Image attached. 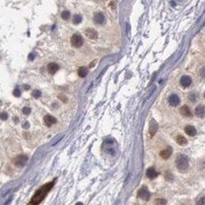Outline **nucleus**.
<instances>
[{"label":"nucleus","instance_id":"25","mask_svg":"<svg viewBox=\"0 0 205 205\" xmlns=\"http://www.w3.org/2000/svg\"><path fill=\"white\" fill-rule=\"evenodd\" d=\"M0 119L1 120H7L8 119V114L6 112H2L0 114Z\"/></svg>","mask_w":205,"mask_h":205},{"label":"nucleus","instance_id":"21","mask_svg":"<svg viewBox=\"0 0 205 205\" xmlns=\"http://www.w3.org/2000/svg\"><path fill=\"white\" fill-rule=\"evenodd\" d=\"M154 204L155 205H166L167 200H164V198H157V200H154Z\"/></svg>","mask_w":205,"mask_h":205},{"label":"nucleus","instance_id":"24","mask_svg":"<svg viewBox=\"0 0 205 205\" xmlns=\"http://www.w3.org/2000/svg\"><path fill=\"white\" fill-rule=\"evenodd\" d=\"M22 112L25 114V115H28V114H30L31 113V108L30 107H23V109H22Z\"/></svg>","mask_w":205,"mask_h":205},{"label":"nucleus","instance_id":"1","mask_svg":"<svg viewBox=\"0 0 205 205\" xmlns=\"http://www.w3.org/2000/svg\"><path fill=\"white\" fill-rule=\"evenodd\" d=\"M54 184H55V180H53L52 182L43 185L39 191L36 192V194H35L34 197L32 198V200L28 205H39L43 200H44V198L46 197L47 193L52 189V187L54 186Z\"/></svg>","mask_w":205,"mask_h":205},{"label":"nucleus","instance_id":"23","mask_svg":"<svg viewBox=\"0 0 205 205\" xmlns=\"http://www.w3.org/2000/svg\"><path fill=\"white\" fill-rule=\"evenodd\" d=\"M40 95H41V92H40L39 90H34V92H33V97H35V98H39Z\"/></svg>","mask_w":205,"mask_h":205},{"label":"nucleus","instance_id":"28","mask_svg":"<svg viewBox=\"0 0 205 205\" xmlns=\"http://www.w3.org/2000/svg\"><path fill=\"white\" fill-rule=\"evenodd\" d=\"M200 76H201L202 78H205V67H202V68L200 69Z\"/></svg>","mask_w":205,"mask_h":205},{"label":"nucleus","instance_id":"29","mask_svg":"<svg viewBox=\"0 0 205 205\" xmlns=\"http://www.w3.org/2000/svg\"><path fill=\"white\" fill-rule=\"evenodd\" d=\"M22 127L24 128H29V127H30V124H29L28 122H25L24 124L22 125Z\"/></svg>","mask_w":205,"mask_h":205},{"label":"nucleus","instance_id":"20","mask_svg":"<svg viewBox=\"0 0 205 205\" xmlns=\"http://www.w3.org/2000/svg\"><path fill=\"white\" fill-rule=\"evenodd\" d=\"M81 20H83V18H81L80 14H76V16H74V17H73V23H74V24H80Z\"/></svg>","mask_w":205,"mask_h":205},{"label":"nucleus","instance_id":"4","mask_svg":"<svg viewBox=\"0 0 205 205\" xmlns=\"http://www.w3.org/2000/svg\"><path fill=\"white\" fill-rule=\"evenodd\" d=\"M27 161H28V156H27V155L20 154V155H18V156L16 158V160H14V163H16V166L22 167V166H24L26 163H27Z\"/></svg>","mask_w":205,"mask_h":205},{"label":"nucleus","instance_id":"30","mask_svg":"<svg viewBox=\"0 0 205 205\" xmlns=\"http://www.w3.org/2000/svg\"><path fill=\"white\" fill-rule=\"evenodd\" d=\"M190 99H191L192 102H195V96L194 94H192L191 96H190Z\"/></svg>","mask_w":205,"mask_h":205},{"label":"nucleus","instance_id":"19","mask_svg":"<svg viewBox=\"0 0 205 205\" xmlns=\"http://www.w3.org/2000/svg\"><path fill=\"white\" fill-rule=\"evenodd\" d=\"M176 142H177L178 145L184 146V145L187 144V139L184 136H182V135H178L177 138H176Z\"/></svg>","mask_w":205,"mask_h":205},{"label":"nucleus","instance_id":"18","mask_svg":"<svg viewBox=\"0 0 205 205\" xmlns=\"http://www.w3.org/2000/svg\"><path fill=\"white\" fill-rule=\"evenodd\" d=\"M87 73H88V69H87L86 67H81V68L79 69V71H78L79 76L81 77V78L86 77V76L87 75Z\"/></svg>","mask_w":205,"mask_h":205},{"label":"nucleus","instance_id":"9","mask_svg":"<svg viewBox=\"0 0 205 205\" xmlns=\"http://www.w3.org/2000/svg\"><path fill=\"white\" fill-rule=\"evenodd\" d=\"M195 115L200 118H204L205 117V105H198L195 110Z\"/></svg>","mask_w":205,"mask_h":205},{"label":"nucleus","instance_id":"7","mask_svg":"<svg viewBox=\"0 0 205 205\" xmlns=\"http://www.w3.org/2000/svg\"><path fill=\"white\" fill-rule=\"evenodd\" d=\"M169 102H170V105H172V107H176L177 105H179L180 99H179V97H178L177 95L172 94V95H171L169 97Z\"/></svg>","mask_w":205,"mask_h":205},{"label":"nucleus","instance_id":"2","mask_svg":"<svg viewBox=\"0 0 205 205\" xmlns=\"http://www.w3.org/2000/svg\"><path fill=\"white\" fill-rule=\"evenodd\" d=\"M175 164H176V167L178 170H180V171H185L189 166V159L186 155H183V154L178 155Z\"/></svg>","mask_w":205,"mask_h":205},{"label":"nucleus","instance_id":"8","mask_svg":"<svg viewBox=\"0 0 205 205\" xmlns=\"http://www.w3.org/2000/svg\"><path fill=\"white\" fill-rule=\"evenodd\" d=\"M93 20L96 24H102L105 22V16L102 13H96L93 17Z\"/></svg>","mask_w":205,"mask_h":205},{"label":"nucleus","instance_id":"27","mask_svg":"<svg viewBox=\"0 0 205 205\" xmlns=\"http://www.w3.org/2000/svg\"><path fill=\"white\" fill-rule=\"evenodd\" d=\"M14 95L16 96V97H19V96H20V91H19L18 88H16V89L14 90Z\"/></svg>","mask_w":205,"mask_h":205},{"label":"nucleus","instance_id":"5","mask_svg":"<svg viewBox=\"0 0 205 205\" xmlns=\"http://www.w3.org/2000/svg\"><path fill=\"white\" fill-rule=\"evenodd\" d=\"M138 197L141 198L142 200H150L151 194H150L149 190L146 188V187H142L138 192Z\"/></svg>","mask_w":205,"mask_h":205},{"label":"nucleus","instance_id":"13","mask_svg":"<svg viewBox=\"0 0 205 205\" xmlns=\"http://www.w3.org/2000/svg\"><path fill=\"white\" fill-rule=\"evenodd\" d=\"M172 154V148L171 147H168L165 150H163L160 153V156L163 158V159H168V158L171 156Z\"/></svg>","mask_w":205,"mask_h":205},{"label":"nucleus","instance_id":"14","mask_svg":"<svg viewBox=\"0 0 205 205\" xmlns=\"http://www.w3.org/2000/svg\"><path fill=\"white\" fill-rule=\"evenodd\" d=\"M58 65L57 63H55V62H51V63H49L48 64V66H47V69H48V71L50 74H55L56 72L58 70Z\"/></svg>","mask_w":205,"mask_h":205},{"label":"nucleus","instance_id":"6","mask_svg":"<svg viewBox=\"0 0 205 205\" xmlns=\"http://www.w3.org/2000/svg\"><path fill=\"white\" fill-rule=\"evenodd\" d=\"M86 36L90 39H96L98 37V33L97 31H95L94 29H86Z\"/></svg>","mask_w":205,"mask_h":205},{"label":"nucleus","instance_id":"32","mask_svg":"<svg viewBox=\"0 0 205 205\" xmlns=\"http://www.w3.org/2000/svg\"><path fill=\"white\" fill-rule=\"evenodd\" d=\"M76 205H83V203H81V202H78L77 204H76Z\"/></svg>","mask_w":205,"mask_h":205},{"label":"nucleus","instance_id":"12","mask_svg":"<svg viewBox=\"0 0 205 205\" xmlns=\"http://www.w3.org/2000/svg\"><path fill=\"white\" fill-rule=\"evenodd\" d=\"M158 130V125L157 123L154 121V120H151L150 123V133L151 135H154L156 133V131Z\"/></svg>","mask_w":205,"mask_h":205},{"label":"nucleus","instance_id":"17","mask_svg":"<svg viewBox=\"0 0 205 205\" xmlns=\"http://www.w3.org/2000/svg\"><path fill=\"white\" fill-rule=\"evenodd\" d=\"M185 132L190 136H195L197 134V130L193 126H187L185 127Z\"/></svg>","mask_w":205,"mask_h":205},{"label":"nucleus","instance_id":"33","mask_svg":"<svg viewBox=\"0 0 205 205\" xmlns=\"http://www.w3.org/2000/svg\"><path fill=\"white\" fill-rule=\"evenodd\" d=\"M204 97H205V94H204Z\"/></svg>","mask_w":205,"mask_h":205},{"label":"nucleus","instance_id":"22","mask_svg":"<svg viewBox=\"0 0 205 205\" xmlns=\"http://www.w3.org/2000/svg\"><path fill=\"white\" fill-rule=\"evenodd\" d=\"M70 17V13L68 11H63L62 13H61V18L64 19V20H67L69 19Z\"/></svg>","mask_w":205,"mask_h":205},{"label":"nucleus","instance_id":"3","mask_svg":"<svg viewBox=\"0 0 205 205\" xmlns=\"http://www.w3.org/2000/svg\"><path fill=\"white\" fill-rule=\"evenodd\" d=\"M83 37H81V35H79V34L73 35L72 37H71L72 46H74V47H76V48H79V47H81V46L83 45Z\"/></svg>","mask_w":205,"mask_h":205},{"label":"nucleus","instance_id":"15","mask_svg":"<svg viewBox=\"0 0 205 205\" xmlns=\"http://www.w3.org/2000/svg\"><path fill=\"white\" fill-rule=\"evenodd\" d=\"M180 113L185 117H191L192 116L191 110H190V108L187 107V105H183V107L180 108Z\"/></svg>","mask_w":205,"mask_h":205},{"label":"nucleus","instance_id":"11","mask_svg":"<svg viewBox=\"0 0 205 205\" xmlns=\"http://www.w3.org/2000/svg\"><path fill=\"white\" fill-rule=\"evenodd\" d=\"M56 122H57L56 118H54V117L51 116V115H46L44 117V123H45V125L47 126V127H51L52 125L56 124Z\"/></svg>","mask_w":205,"mask_h":205},{"label":"nucleus","instance_id":"16","mask_svg":"<svg viewBox=\"0 0 205 205\" xmlns=\"http://www.w3.org/2000/svg\"><path fill=\"white\" fill-rule=\"evenodd\" d=\"M158 175V172L155 171L154 168H149L147 170V176L149 178H151V179H153Z\"/></svg>","mask_w":205,"mask_h":205},{"label":"nucleus","instance_id":"31","mask_svg":"<svg viewBox=\"0 0 205 205\" xmlns=\"http://www.w3.org/2000/svg\"><path fill=\"white\" fill-rule=\"evenodd\" d=\"M29 60H34V54H31L29 56Z\"/></svg>","mask_w":205,"mask_h":205},{"label":"nucleus","instance_id":"26","mask_svg":"<svg viewBox=\"0 0 205 205\" xmlns=\"http://www.w3.org/2000/svg\"><path fill=\"white\" fill-rule=\"evenodd\" d=\"M197 205H205V198H201L200 200L198 201Z\"/></svg>","mask_w":205,"mask_h":205},{"label":"nucleus","instance_id":"10","mask_svg":"<svg viewBox=\"0 0 205 205\" xmlns=\"http://www.w3.org/2000/svg\"><path fill=\"white\" fill-rule=\"evenodd\" d=\"M192 83V79L189 77V76H183L182 78L180 79V84L183 87H188L190 86V84Z\"/></svg>","mask_w":205,"mask_h":205}]
</instances>
